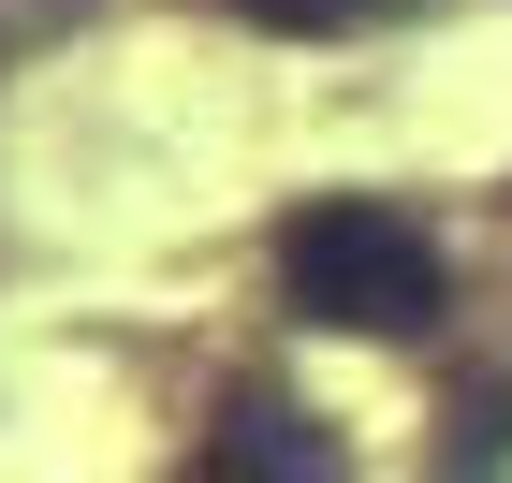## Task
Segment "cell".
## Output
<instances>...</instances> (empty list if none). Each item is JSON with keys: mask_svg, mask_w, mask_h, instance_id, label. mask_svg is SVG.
Wrapping results in <instances>:
<instances>
[{"mask_svg": "<svg viewBox=\"0 0 512 483\" xmlns=\"http://www.w3.org/2000/svg\"><path fill=\"white\" fill-rule=\"evenodd\" d=\"M278 293H293V322H322V337H425V322L454 308V264H439V235L410 205L322 191V205L278 220Z\"/></svg>", "mask_w": 512, "mask_h": 483, "instance_id": "obj_1", "label": "cell"}, {"mask_svg": "<svg viewBox=\"0 0 512 483\" xmlns=\"http://www.w3.org/2000/svg\"><path fill=\"white\" fill-rule=\"evenodd\" d=\"M191 483H352V454H337L322 410L278 396V381H235L220 425H205V454H191Z\"/></svg>", "mask_w": 512, "mask_h": 483, "instance_id": "obj_2", "label": "cell"}, {"mask_svg": "<svg viewBox=\"0 0 512 483\" xmlns=\"http://www.w3.org/2000/svg\"><path fill=\"white\" fill-rule=\"evenodd\" d=\"M249 30H293V44H337V30H395V15H425V0H235Z\"/></svg>", "mask_w": 512, "mask_h": 483, "instance_id": "obj_3", "label": "cell"}, {"mask_svg": "<svg viewBox=\"0 0 512 483\" xmlns=\"http://www.w3.org/2000/svg\"><path fill=\"white\" fill-rule=\"evenodd\" d=\"M454 483H512V410H483L469 454H454Z\"/></svg>", "mask_w": 512, "mask_h": 483, "instance_id": "obj_4", "label": "cell"}]
</instances>
